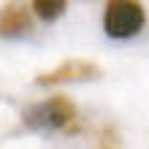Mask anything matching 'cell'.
<instances>
[{
	"mask_svg": "<svg viewBox=\"0 0 149 149\" xmlns=\"http://www.w3.org/2000/svg\"><path fill=\"white\" fill-rule=\"evenodd\" d=\"M100 76V65L90 63V60H68V63L52 68L46 73L36 76L38 87H52V84H65V81H90V79Z\"/></svg>",
	"mask_w": 149,
	"mask_h": 149,
	"instance_id": "cell-3",
	"label": "cell"
},
{
	"mask_svg": "<svg viewBox=\"0 0 149 149\" xmlns=\"http://www.w3.org/2000/svg\"><path fill=\"white\" fill-rule=\"evenodd\" d=\"M33 30V16L19 3H6L0 8V36L3 38H19Z\"/></svg>",
	"mask_w": 149,
	"mask_h": 149,
	"instance_id": "cell-4",
	"label": "cell"
},
{
	"mask_svg": "<svg viewBox=\"0 0 149 149\" xmlns=\"http://www.w3.org/2000/svg\"><path fill=\"white\" fill-rule=\"evenodd\" d=\"M33 11H36V16H41L43 22H54V19H60V16L68 11V3L65 0H36V3H33Z\"/></svg>",
	"mask_w": 149,
	"mask_h": 149,
	"instance_id": "cell-5",
	"label": "cell"
},
{
	"mask_svg": "<svg viewBox=\"0 0 149 149\" xmlns=\"http://www.w3.org/2000/svg\"><path fill=\"white\" fill-rule=\"evenodd\" d=\"M24 119L33 127H52V130H60V133H68V136H76L81 130L79 111L73 106V100H68L65 95H54L46 103L30 109Z\"/></svg>",
	"mask_w": 149,
	"mask_h": 149,
	"instance_id": "cell-1",
	"label": "cell"
},
{
	"mask_svg": "<svg viewBox=\"0 0 149 149\" xmlns=\"http://www.w3.org/2000/svg\"><path fill=\"white\" fill-rule=\"evenodd\" d=\"M146 14L141 3L133 0H111L103 11V30L111 38H133L144 30Z\"/></svg>",
	"mask_w": 149,
	"mask_h": 149,
	"instance_id": "cell-2",
	"label": "cell"
}]
</instances>
